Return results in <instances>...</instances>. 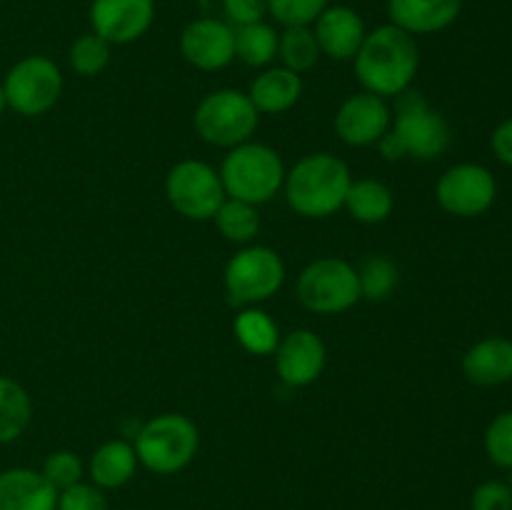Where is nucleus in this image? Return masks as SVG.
I'll return each instance as SVG.
<instances>
[{"label": "nucleus", "mask_w": 512, "mask_h": 510, "mask_svg": "<svg viewBox=\"0 0 512 510\" xmlns=\"http://www.w3.org/2000/svg\"><path fill=\"white\" fill-rule=\"evenodd\" d=\"M225 195L243 203H268L285 183V168L280 155L270 145L243 143L235 145L220 165Z\"/></svg>", "instance_id": "obj_3"}, {"label": "nucleus", "mask_w": 512, "mask_h": 510, "mask_svg": "<svg viewBox=\"0 0 512 510\" xmlns=\"http://www.w3.org/2000/svg\"><path fill=\"white\" fill-rule=\"evenodd\" d=\"M200 445L198 428L180 413H165L148 420L135 435V455L148 470L170 475L195 458Z\"/></svg>", "instance_id": "obj_4"}, {"label": "nucleus", "mask_w": 512, "mask_h": 510, "mask_svg": "<svg viewBox=\"0 0 512 510\" xmlns=\"http://www.w3.org/2000/svg\"><path fill=\"white\" fill-rule=\"evenodd\" d=\"M508 485H510V490H512V475H510V480H508Z\"/></svg>", "instance_id": "obj_38"}, {"label": "nucleus", "mask_w": 512, "mask_h": 510, "mask_svg": "<svg viewBox=\"0 0 512 510\" xmlns=\"http://www.w3.org/2000/svg\"><path fill=\"white\" fill-rule=\"evenodd\" d=\"M5 108H8V98H5V90H3V83H0V115L5 113Z\"/></svg>", "instance_id": "obj_37"}, {"label": "nucleus", "mask_w": 512, "mask_h": 510, "mask_svg": "<svg viewBox=\"0 0 512 510\" xmlns=\"http://www.w3.org/2000/svg\"><path fill=\"white\" fill-rule=\"evenodd\" d=\"M438 203L445 213L458 218H478L488 213L498 195V183L485 165L460 163L453 165L438 180Z\"/></svg>", "instance_id": "obj_11"}, {"label": "nucleus", "mask_w": 512, "mask_h": 510, "mask_svg": "<svg viewBox=\"0 0 512 510\" xmlns=\"http://www.w3.org/2000/svg\"><path fill=\"white\" fill-rule=\"evenodd\" d=\"M298 298L313 313H345L363 298L360 295L358 270L340 258L315 260L300 273Z\"/></svg>", "instance_id": "obj_6"}, {"label": "nucleus", "mask_w": 512, "mask_h": 510, "mask_svg": "<svg viewBox=\"0 0 512 510\" xmlns=\"http://www.w3.org/2000/svg\"><path fill=\"white\" fill-rule=\"evenodd\" d=\"M33 415L30 395L13 378L0 375V443H13L25 433Z\"/></svg>", "instance_id": "obj_23"}, {"label": "nucleus", "mask_w": 512, "mask_h": 510, "mask_svg": "<svg viewBox=\"0 0 512 510\" xmlns=\"http://www.w3.org/2000/svg\"><path fill=\"white\" fill-rule=\"evenodd\" d=\"M275 365L283 383L293 388L315 383L325 368V345L313 330H293L275 348Z\"/></svg>", "instance_id": "obj_15"}, {"label": "nucleus", "mask_w": 512, "mask_h": 510, "mask_svg": "<svg viewBox=\"0 0 512 510\" xmlns=\"http://www.w3.org/2000/svg\"><path fill=\"white\" fill-rule=\"evenodd\" d=\"M185 60L200 70H223L235 58L233 28L223 20L198 18L185 25L180 35Z\"/></svg>", "instance_id": "obj_14"}, {"label": "nucleus", "mask_w": 512, "mask_h": 510, "mask_svg": "<svg viewBox=\"0 0 512 510\" xmlns=\"http://www.w3.org/2000/svg\"><path fill=\"white\" fill-rule=\"evenodd\" d=\"M420 65L418 43L410 33L390 25H380L365 35L355 55V75L365 93L393 98L403 95L413 83Z\"/></svg>", "instance_id": "obj_1"}, {"label": "nucleus", "mask_w": 512, "mask_h": 510, "mask_svg": "<svg viewBox=\"0 0 512 510\" xmlns=\"http://www.w3.org/2000/svg\"><path fill=\"white\" fill-rule=\"evenodd\" d=\"M223 10L235 25L260 23L268 13V0H223Z\"/></svg>", "instance_id": "obj_35"}, {"label": "nucleus", "mask_w": 512, "mask_h": 510, "mask_svg": "<svg viewBox=\"0 0 512 510\" xmlns=\"http://www.w3.org/2000/svg\"><path fill=\"white\" fill-rule=\"evenodd\" d=\"M278 55L283 60V68L298 75L305 73L320 58L315 33L310 28H285V33L278 38Z\"/></svg>", "instance_id": "obj_27"}, {"label": "nucleus", "mask_w": 512, "mask_h": 510, "mask_svg": "<svg viewBox=\"0 0 512 510\" xmlns=\"http://www.w3.org/2000/svg\"><path fill=\"white\" fill-rule=\"evenodd\" d=\"M393 133L403 143L405 155L418 160H435L450 148V128L443 115L408 90L398 100Z\"/></svg>", "instance_id": "obj_10"}, {"label": "nucleus", "mask_w": 512, "mask_h": 510, "mask_svg": "<svg viewBox=\"0 0 512 510\" xmlns=\"http://www.w3.org/2000/svg\"><path fill=\"white\" fill-rule=\"evenodd\" d=\"M195 130L200 138L220 148L248 143L258 128V110L240 90H215L200 100L195 110Z\"/></svg>", "instance_id": "obj_5"}, {"label": "nucleus", "mask_w": 512, "mask_h": 510, "mask_svg": "<svg viewBox=\"0 0 512 510\" xmlns=\"http://www.w3.org/2000/svg\"><path fill=\"white\" fill-rule=\"evenodd\" d=\"M215 223L218 230L233 243H248L258 235L260 230V215L255 205L243 203V200H223V205L215 213Z\"/></svg>", "instance_id": "obj_26"}, {"label": "nucleus", "mask_w": 512, "mask_h": 510, "mask_svg": "<svg viewBox=\"0 0 512 510\" xmlns=\"http://www.w3.org/2000/svg\"><path fill=\"white\" fill-rule=\"evenodd\" d=\"M485 453L493 465L512 470V410L495 415L485 430Z\"/></svg>", "instance_id": "obj_31"}, {"label": "nucleus", "mask_w": 512, "mask_h": 510, "mask_svg": "<svg viewBox=\"0 0 512 510\" xmlns=\"http://www.w3.org/2000/svg\"><path fill=\"white\" fill-rule=\"evenodd\" d=\"M470 510H512V490L503 480H485L470 498Z\"/></svg>", "instance_id": "obj_34"}, {"label": "nucleus", "mask_w": 512, "mask_h": 510, "mask_svg": "<svg viewBox=\"0 0 512 510\" xmlns=\"http://www.w3.org/2000/svg\"><path fill=\"white\" fill-rule=\"evenodd\" d=\"M3 90L8 108L25 118H33L48 113L58 103L63 93V75L58 65L45 55H28L8 70Z\"/></svg>", "instance_id": "obj_7"}, {"label": "nucleus", "mask_w": 512, "mask_h": 510, "mask_svg": "<svg viewBox=\"0 0 512 510\" xmlns=\"http://www.w3.org/2000/svg\"><path fill=\"white\" fill-rule=\"evenodd\" d=\"M110 63V43L100 38L98 33L80 35L73 45H70V65L78 75L93 78V75L103 73Z\"/></svg>", "instance_id": "obj_28"}, {"label": "nucleus", "mask_w": 512, "mask_h": 510, "mask_svg": "<svg viewBox=\"0 0 512 510\" xmlns=\"http://www.w3.org/2000/svg\"><path fill=\"white\" fill-rule=\"evenodd\" d=\"M285 280V265L275 250L265 245L240 250L225 268V288L233 303H263L273 298Z\"/></svg>", "instance_id": "obj_8"}, {"label": "nucleus", "mask_w": 512, "mask_h": 510, "mask_svg": "<svg viewBox=\"0 0 512 510\" xmlns=\"http://www.w3.org/2000/svg\"><path fill=\"white\" fill-rule=\"evenodd\" d=\"M235 338L240 340L248 353L255 355H270L275 353L280 343L278 335V325L273 323L268 313L258 308L243 310V313L235 318Z\"/></svg>", "instance_id": "obj_25"}, {"label": "nucleus", "mask_w": 512, "mask_h": 510, "mask_svg": "<svg viewBox=\"0 0 512 510\" xmlns=\"http://www.w3.org/2000/svg\"><path fill=\"white\" fill-rule=\"evenodd\" d=\"M490 145H493L495 158H498L500 163L508 165V168H512V118L503 120V123L493 130Z\"/></svg>", "instance_id": "obj_36"}, {"label": "nucleus", "mask_w": 512, "mask_h": 510, "mask_svg": "<svg viewBox=\"0 0 512 510\" xmlns=\"http://www.w3.org/2000/svg\"><path fill=\"white\" fill-rule=\"evenodd\" d=\"M235 58L243 60L245 65L253 68H263L270 60L278 55V38L275 28L268 23H250V25H235Z\"/></svg>", "instance_id": "obj_24"}, {"label": "nucleus", "mask_w": 512, "mask_h": 510, "mask_svg": "<svg viewBox=\"0 0 512 510\" xmlns=\"http://www.w3.org/2000/svg\"><path fill=\"white\" fill-rule=\"evenodd\" d=\"M328 3L330 0H268V13L285 28H308Z\"/></svg>", "instance_id": "obj_30"}, {"label": "nucleus", "mask_w": 512, "mask_h": 510, "mask_svg": "<svg viewBox=\"0 0 512 510\" xmlns=\"http://www.w3.org/2000/svg\"><path fill=\"white\" fill-rule=\"evenodd\" d=\"M350 170L330 153H313L300 158L290 173H285V198L298 215L328 218L345 205Z\"/></svg>", "instance_id": "obj_2"}, {"label": "nucleus", "mask_w": 512, "mask_h": 510, "mask_svg": "<svg viewBox=\"0 0 512 510\" xmlns=\"http://www.w3.org/2000/svg\"><path fill=\"white\" fill-rule=\"evenodd\" d=\"M43 475L55 490H65L70 485L80 483V478H83V463L70 450H58V453H50L45 458Z\"/></svg>", "instance_id": "obj_32"}, {"label": "nucleus", "mask_w": 512, "mask_h": 510, "mask_svg": "<svg viewBox=\"0 0 512 510\" xmlns=\"http://www.w3.org/2000/svg\"><path fill=\"white\" fill-rule=\"evenodd\" d=\"M0 510H58V490L43 473L10 468L0 473Z\"/></svg>", "instance_id": "obj_18"}, {"label": "nucleus", "mask_w": 512, "mask_h": 510, "mask_svg": "<svg viewBox=\"0 0 512 510\" xmlns=\"http://www.w3.org/2000/svg\"><path fill=\"white\" fill-rule=\"evenodd\" d=\"M58 510H108V500L98 485L75 483L58 493Z\"/></svg>", "instance_id": "obj_33"}, {"label": "nucleus", "mask_w": 512, "mask_h": 510, "mask_svg": "<svg viewBox=\"0 0 512 510\" xmlns=\"http://www.w3.org/2000/svg\"><path fill=\"white\" fill-rule=\"evenodd\" d=\"M315 40L320 53L333 60H350L358 55L365 40V23L348 5H328L315 20Z\"/></svg>", "instance_id": "obj_16"}, {"label": "nucleus", "mask_w": 512, "mask_h": 510, "mask_svg": "<svg viewBox=\"0 0 512 510\" xmlns=\"http://www.w3.org/2000/svg\"><path fill=\"white\" fill-rule=\"evenodd\" d=\"M303 95V80L288 68H270L260 73L250 85V95L258 113H285Z\"/></svg>", "instance_id": "obj_20"}, {"label": "nucleus", "mask_w": 512, "mask_h": 510, "mask_svg": "<svg viewBox=\"0 0 512 510\" xmlns=\"http://www.w3.org/2000/svg\"><path fill=\"white\" fill-rule=\"evenodd\" d=\"M463 373L470 383L493 388L512 380V340L485 338L478 340L463 358Z\"/></svg>", "instance_id": "obj_19"}, {"label": "nucleus", "mask_w": 512, "mask_h": 510, "mask_svg": "<svg viewBox=\"0 0 512 510\" xmlns=\"http://www.w3.org/2000/svg\"><path fill=\"white\" fill-rule=\"evenodd\" d=\"M390 128V108L385 98L373 93H358L350 95L343 105H340L338 115H335V130H338L340 140L355 148H365L373 145L388 133Z\"/></svg>", "instance_id": "obj_13"}, {"label": "nucleus", "mask_w": 512, "mask_h": 510, "mask_svg": "<svg viewBox=\"0 0 512 510\" xmlns=\"http://www.w3.org/2000/svg\"><path fill=\"white\" fill-rule=\"evenodd\" d=\"M165 195L180 215L190 220L215 218L225 200L220 173L200 160H183L175 165L165 180Z\"/></svg>", "instance_id": "obj_9"}, {"label": "nucleus", "mask_w": 512, "mask_h": 510, "mask_svg": "<svg viewBox=\"0 0 512 510\" xmlns=\"http://www.w3.org/2000/svg\"><path fill=\"white\" fill-rule=\"evenodd\" d=\"M135 465H138V455L133 445L125 440H108L95 450L90 460V478L100 490L120 488L135 475Z\"/></svg>", "instance_id": "obj_21"}, {"label": "nucleus", "mask_w": 512, "mask_h": 510, "mask_svg": "<svg viewBox=\"0 0 512 510\" xmlns=\"http://www.w3.org/2000/svg\"><path fill=\"white\" fill-rule=\"evenodd\" d=\"M155 20L153 0H93L90 23L93 33L110 45H125L150 30Z\"/></svg>", "instance_id": "obj_12"}, {"label": "nucleus", "mask_w": 512, "mask_h": 510, "mask_svg": "<svg viewBox=\"0 0 512 510\" xmlns=\"http://www.w3.org/2000/svg\"><path fill=\"white\" fill-rule=\"evenodd\" d=\"M463 0H388L390 23L410 35H430L450 28Z\"/></svg>", "instance_id": "obj_17"}, {"label": "nucleus", "mask_w": 512, "mask_h": 510, "mask_svg": "<svg viewBox=\"0 0 512 510\" xmlns=\"http://www.w3.org/2000/svg\"><path fill=\"white\" fill-rule=\"evenodd\" d=\"M345 208L358 223H383L393 213V193L380 180H355V183H350L348 195H345Z\"/></svg>", "instance_id": "obj_22"}, {"label": "nucleus", "mask_w": 512, "mask_h": 510, "mask_svg": "<svg viewBox=\"0 0 512 510\" xmlns=\"http://www.w3.org/2000/svg\"><path fill=\"white\" fill-rule=\"evenodd\" d=\"M360 295L370 300H385L398 285V270L388 258H370L358 273Z\"/></svg>", "instance_id": "obj_29"}]
</instances>
